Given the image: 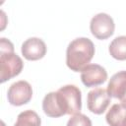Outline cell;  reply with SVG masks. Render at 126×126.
I'll list each match as a JSON object with an SVG mask.
<instances>
[{
    "mask_svg": "<svg viewBox=\"0 0 126 126\" xmlns=\"http://www.w3.org/2000/svg\"><path fill=\"white\" fill-rule=\"evenodd\" d=\"M110 103V96L106 90L96 88L88 93L87 105L88 109L94 114H102Z\"/></svg>",
    "mask_w": 126,
    "mask_h": 126,
    "instance_id": "6",
    "label": "cell"
},
{
    "mask_svg": "<svg viewBox=\"0 0 126 126\" xmlns=\"http://www.w3.org/2000/svg\"><path fill=\"white\" fill-rule=\"evenodd\" d=\"M82 109V93L75 85H66L43 97L42 110L48 117L57 118L65 114L74 115Z\"/></svg>",
    "mask_w": 126,
    "mask_h": 126,
    "instance_id": "1",
    "label": "cell"
},
{
    "mask_svg": "<svg viewBox=\"0 0 126 126\" xmlns=\"http://www.w3.org/2000/svg\"><path fill=\"white\" fill-rule=\"evenodd\" d=\"M32 97V88L29 82L21 80L13 83L7 92V98L10 104L21 106L27 104Z\"/></svg>",
    "mask_w": 126,
    "mask_h": 126,
    "instance_id": "5",
    "label": "cell"
},
{
    "mask_svg": "<svg viewBox=\"0 0 126 126\" xmlns=\"http://www.w3.org/2000/svg\"><path fill=\"white\" fill-rule=\"evenodd\" d=\"M6 51L14 52V45L9 39L5 37H1L0 38V52H6Z\"/></svg>",
    "mask_w": 126,
    "mask_h": 126,
    "instance_id": "14",
    "label": "cell"
},
{
    "mask_svg": "<svg viewBox=\"0 0 126 126\" xmlns=\"http://www.w3.org/2000/svg\"><path fill=\"white\" fill-rule=\"evenodd\" d=\"M90 30L95 38L103 40L110 37L114 33L115 24L113 19L108 14L98 13L92 18L90 23Z\"/></svg>",
    "mask_w": 126,
    "mask_h": 126,
    "instance_id": "4",
    "label": "cell"
},
{
    "mask_svg": "<svg viewBox=\"0 0 126 126\" xmlns=\"http://www.w3.org/2000/svg\"><path fill=\"white\" fill-rule=\"evenodd\" d=\"M108 52L116 60H126V35L115 37L108 46Z\"/></svg>",
    "mask_w": 126,
    "mask_h": 126,
    "instance_id": "11",
    "label": "cell"
},
{
    "mask_svg": "<svg viewBox=\"0 0 126 126\" xmlns=\"http://www.w3.org/2000/svg\"><path fill=\"white\" fill-rule=\"evenodd\" d=\"M106 80L107 72L98 64H89L81 71V81L87 88L99 86Z\"/></svg>",
    "mask_w": 126,
    "mask_h": 126,
    "instance_id": "7",
    "label": "cell"
},
{
    "mask_svg": "<svg viewBox=\"0 0 126 126\" xmlns=\"http://www.w3.org/2000/svg\"><path fill=\"white\" fill-rule=\"evenodd\" d=\"M67 126H92V121L87 115L77 113L71 116L67 122Z\"/></svg>",
    "mask_w": 126,
    "mask_h": 126,
    "instance_id": "13",
    "label": "cell"
},
{
    "mask_svg": "<svg viewBox=\"0 0 126 126\" xmlns=\"http://www.w3.org/2000/svg\"><path fill=\"white\" fill-rule=\"evenodd\" d=\"M46 44L39 37H30L21 46L22 55L29 61H36L46 54Z\"/></svg>",
    "mask_w": 126,
    "mask_h": 126,
    "instance_id": "8",
    "label": "cell"
},
{
    "mask_svg": "<svg viewBox=\"0 0 126 126\" xmlns=\"http://www.w3.org/2000/svg\"><path fill=\"white\" fill-rule=\"evenodd\" d=\"M107 93L110 97L120 100V104L126 108V71L115 73L107 85Z\"/></svg>",
    "mask_w": 126,
    "mask_h": 126,
    "instance_id": "9",
    "label": "cell"
},
{
    "mask_svg": "<svg viewBox=\"0 0 126 126\" xmlns=\"http://www.w3.org/2000/svg\"><path fill=\"white\" fill-rule=\"evenodd\" d=\"M1 13V18H2V27H1V30H4V28H5V21H4V19L6 18V16H5V13L3 12V11H1L0 12Z\"/></svg>",
    "mask_w": 126,
    "mask_h": 126,
    "instance_id": "15",
    "label": "cell"
},
{
    "mask_svg": "<svg viewBox=\"0 0 126 126\" xmlns=\"http://www.w3.org/2000/svg\"><path fill=\"white\" fill-rule=\"evenodd\" d=\"M123 126H126V119H125V121H124V123H123Z\"/></svg>",
    "mask_w": 126,
    "mask_h": 126,
    "instance_id": "16",
    "label": "cell"
},
{
    "mask_svg": "<svg viewBox=\"0 0 126 126\" xmlns=\"http://www.w3.org/2000/svg\"><path fill=\"white\" fill-rule=\"evenodd\" d=\"M95 52L94 42L88 37L72 40L66 49V65L74 72H81L93 59Z\"/></svg>",
    "mask_w": 126,
    "mask_h": 126,
    "instance_id": "2",
    "label": "cell"
},
{
    "mask_svg": "<svg viewBox=\"0 0 126 126\" xmlns=\"http://www.w3.org/2000/svg\"><path fill=\"white\" fill-rule=\"evenodd\" d=\"M39 115L33 110H25L19 113L14 126H40Z\"/></svg>",
    "mask_w": 126,
    "mask_h": 126,
    "instance_id": "12",
    "label": "cell"
},
{
    "mask_svg": "<svg viewBox=\"0 0 126 126\" xmlns=\"http://www.w3.org/2000/svg\"><path fill=\"white\" fill-rule=\"evenodd\" d=\"M105 119L109 126H123L126 119V108L121 104L114 103L107 111Z\"/></svg>",
    "mask_w": 126,
    "mask_h": 126,
    "instance_id": "10",
    "label": "cell"
},
{
    "mask_svg": "<svg viewBox=\"0 0 126 126\" xmlns=\"http://www.w3.org/2000/svg\"><path fill=\"white\" fill-rule=\"evenodd\" d=\"M24 68L22 58L12 51L0 52V82L3 84L18 76Z\"/></svg>",
    "mask_w": 126,
    "mask_h": 126,
    "instance_id": "3",
    "label": "cell"
}]
</instances>
